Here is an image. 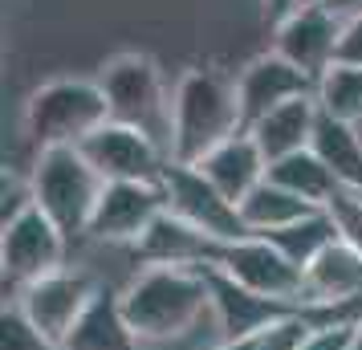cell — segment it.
Segmentation results:
<instances>
[{
    "label": "cell",
    "instance_id": "cell-11",
    "mask_svg": "<svg viewBox=\"0 0 362 350\" xmlns=\"http://www.w3.org/2000/svg\"><path fill=\"white\" fill-rule=\"evenodd\" d=\"M167 212L163 184H106L98 208L86 224V240L134 249L139 236Z\"/></svg>",
    "mask_w": 362,
    "mask_h": 350
},
{
    "label": "cell",
    "instance_id": "cell-15",
    "mask_svg": "<svg viewBox=\"0 0 362 350\" xmlns=\"http://www.w3.org/2000/svg\"><path fill=\"white\" fill-rule=\"evenodd\" d=\"M208 293H212V317H216V326H220V334H224V342L257 338L273 322H281L285 314H293L289 305L252 293V289H245L240 281H232L228 273H220V269H208Z\"/></svg>",
    "mask_w": 362,
    "mask_h": 350
},
{
    "label": "cell",
    "instance_id": "cell-8",
    "mask_svg": "<svg viewBox=\"0 0 362 350\" xmlns=\"http://www.w3.org/2000/svg\"><path fill=\"white\" fill-rule=\"evenodd\" d=\"M212 269L228 273L232 281H240L245 289L261 293V298L281 301V305H289V310H301V298H305V269L293 265L269 236H245V240L220 245Z\"/></svg>",
    "mask_w": 362,
    "mask_h": 350
},
{
    "label": "cell",
    "instance_id": "cell-19",
    "mask_svg": "<svg viewBox=\"0 0 362 350\" xmlns=\"http://www.w3.org/2000/svg\"><path fill=\"white\" fill-rule=\"evenodd\" d=\"M310 151L334 171L338 187L362 192V134L354 122H338L317 110V127H313Z\"/></svg>",
    "mask_w": 362,
    "mask_h": 350
},
{
    "label": "cell",
    "instance_id": "cell-17",
    "mask_svg": "<svg viewBox=\"0 0 362 350\" xmlns=\"http://www.w3.org/2000/svg\"><path fill=\"white\" fill-rule=\"evenodd\" d=\"M313 127H317V102L293 98V102H285V106H277V110H269L261 122H252L248 134L257 139L264 159L277 163V159H289L297 151H310Z\"/></svg>",
    "mask_w": 362,
    "mask_h": 350
},
{
    "label": "cell",
    "instance_id": "cell-21",
    "mask_svg": "<svg viewBox=\"0 0 362 350\" xmlns=\"http://www.w3.org/2000/svg\"><path fill=\"white\" fill-rule=\"evenodd\" d=\"M269 180L281 184L285 192H293L297 200L313 204V208H326L329 196L338 192V180H334V171H329L313 151H297L289 159H277V163H269Z\"/></svg>",
    "mask_w": 362,
    "mask_h": 350
},
{
    "label": "cell",
    "instance_id": "cell-28",
    "mask_svg": "<svg viewBox=\"0 0 362 350\" xmlns=\"http://www.w3.org/2000/svg\"><path fill=\"white\" fill-rule=\"evenodd\" d=\"M301 4H305V0H261V13L273 21V25H281L285 17H293Z\"/></svg>",
    "mask_w": 362,
    "mask_h": 350
},
{
    "label": "cell",
    "instance_id": "cell-7",
    "mask_svg": "<svg viewBox=\"0 0 362 350\" xmlns=\"http://www.w3.org/2000/svg\"><path fill=\"white\" fill-rule=\"evenodd\" d=\"M159 184H163V196H167V212H175L180 220H187V224H192L196 233H204L208 240L232 245V240L252 236L245 228L240 204H232L196 163H175V159H171Z\"/></svg>",
    "mask_w": 362,
    "mask_h": 350
},
{
    "label": "cell",
    "instance_id": "cell-5",
    "mask_svg": "<svg viewBox=\"0 0 362 350\" xmlns=\"http://www.w3.org/2000/svg\"><path fill=\"white\" fill-rule=\"evenodd\" d=\"M98 86L110 106V122H127L147 131L171 155V94L159 66L143 53H118L98 74Z\"/></svg>",
    "mask_w": 362,
    "mask_h": 350
},
{
    "label": "cell",
    "instance_id": "cell-29",
    "mask_svg": "<svg viewBox=\"0 0 362 350\" xmlns=\"http://www.w3.org/2000/svg\"><path fill=\"white\" fill-rule=\"evenodd\" d=\"M329 8H338L342 17H350V13H362V0H329Z\"/></svg>",
    "mask_w": 362,
    "mask_h": 350
},
{
    "label": "cell",
    "instance_id": "cell-16",
    "mask_svg": "<svg viewBox=\"0 0 362 350\" xmlns=\"http://www.w3.org/2000/svg\"><path fill=\"white\" fill-rule=\"evenodd\" d=\"M196 167L228 196L232 204H240L248 192H252L257 184H264V175H269V159L261 155L257 139H252L248 131L224 139V143L208 151Z\"/></svg>",
    "mask_w": 362,
    "mask_h": 350
},
{
    "label": "cell",
    "instance_id": "cell-23",
    "mask_svg": "<svg viewBox=\"0 0 362 350\" xmlns=\"http://www.w3.org/2000/svg\"><path fill=\"white\" fill-rule=\"evenodd\" d=\"M269 240H273V245H277V249L293 261V265L305 269L317 252L329 249V245L338 240V233H334V224H329L326 208H317V212H310V216H301L297 224H289V228L273 233Z\"/></svg>",
    "mask_w": 362,
    "mask_h": 350
},
{
    "label": "cell",
    "instance_id": "cell-1",
    "mask_svg": "<svg viewBox=\"0 0 362 350\" xmlns=\"http://www.w3.org/2000/svg\"><path fill=\"white\" fill-rule=\"evenodd\" d=\"M118 301L143 346L180 342L212 314L208 269H134Z\"/></svg>",
    "mask_w": 362,
    "mask_h": 350
},
{
    "label": "cell",
    "instance_id": "cell-4",
    "mask_svg": "<svg viewBox=\"0 0 362 350\" xmlns=\"http://www.w3.org/2000/svg\"><path fill=\"white\" fill-rule=\"evenodd\" d=\"M29 184H33V204L74 240V236H86V224L98 208L106 180L90 167L82 147H49L37 151Z\"/></svg>",
    "mask_w": 362,
    "mask_h": 350
},
{
    "label": "cell",
    "instance_id": "cell-9",
    "mask_svg": "<svg viewBox=\"0 0 362 350\" xmlns=\"http://www.w3.org/2000/svg\"><path fill=\"white\" fill-rule=\"evenodd\" d=\"M66 257H69V236L37 204L29 212H21L17 220L0 224V269L13 281V289L66 269Z\"/></svg>",
    "mask_w": 362,
    "mask_h": 350
},
{
    "label": "cell",
    "instance_id": "cell-18",
    "mask_svg": "<svg viewBox=\"0 0 362 350\" xmlns=\"http://www.w3.org/2000/svg\"><path fill=\"white\" fill-rule=\"evenodd\" d=\"M62 350H147V346L134 338L131 322L122 314L118 289L102 285L98 298L90 301V310H86L82 322L74 326V334L66 338Z\"/></svg>",
    "mask_w": 362,
    "mask_h": 350
},
{
    "label": "cell",
    "instance_id": "cell-10",
    "mask_svg": "<svg viewBox=\"0 0 362 350\" xmlns=\"http://www.w3.org/2000/svg\"><path fill=\"white\" fill-rule=\"evenodd\" d=\"M82 155L106 184H159L171 163V155L147 131L127 127V122L98 127L82 143Z\"/></svg>",
    "mask_w": 362,
    "mask_h": 350
},
{
    "label": "cell",
    "instance_id": "cell-20",
    "mask_svg": "<svg viewBox=\"0 0 362 350\" xmlns=\"http://www.w3.org/2000/svg\"><path fill=\"white\" fill-rule=\"evenodd\" d=\"M310 212H317V208L305 200H297L293 192H285L281 184H273L269 175H264V184H257L240 200V216H245V228L252 236H273L281 228L297 224L301 216H310Z\"/></svg>",
    "mask_w": 362,
    "mask_h": 350
},
{
    "label": "cell",
    "instance_id": "cell-30",
    "mask_svg": "<svg viewBox=\"0 0 362 350\" xmlns=\"http://www.w3.org/2000/svg\"><path fill=\"white\" fill-rule=\"evenodd\" d=\"M354 350H362V322H358V342H354Z\"/></svg>",
    "mask_w": 362,
    "mask_h": 350
},
{
    "label": "cell",
    "instance_id": "cell-26",
    "mask_svg": "<svg viewBox=\"0 0 362 350\" xmlns=\"http://www.w3.org/2000/svg\"><path fill=\"white\" fill-rule=\"evenodd\" d=\"M4 350H57V346H49V342L8 305V310H4Z\"/></svg>",
    "mask_w": 362,
    "mask_h": 350
},
{
    "label": "cell",
    "instance_id": "cell-13",
    "mask_svg": "<svg viewBox=\"0 0 362 350\" xmlns=\"http://www.w3.org/2000/svg\"><path fill=\"white\" fill-rule=\"evenodd\" d=\"M293 98H313V78L301 74L293 62H285L277 49L252 57L236 74V102H240V122L245 131L252 122H261L269 110H277Z\"/></svg>",
    "mask_w": 362,
    "mask_h": 350
},
{
    "label": "cell",
    "instance_id": "cell-14",
    "mask_svg": "<svg viewBox=\"0 0 362 350\" xmlns=\"http://www.w3.org/2000/svg\"><path fill=\"white\" fill-rule=\"evenodd\" d=\"M216 252H220L216 240L196 233L175 212H163L147 233L139 236L131 257L139 261V269H212Z\"/></svg>",
    "mask_w": 362,
    "mask_h": 350
},
{
    "label": "cell",
    "instance_id": "cell-27",
    "mask_svg": "<svg viewBox=\"0 0 362 350\" xmlns=\"http://www.w3.org/2000/svg\"><path fill=\"white\" fill-rule=\"evenodd\" d=\"M338 66L362 69V13L342 17V37H338Z\"/></svg>",
    "mask_w": 362,
    "mask_h": 350
},
{
    "label": "cell",
    "instance_id": "cell-6",
    "mask_svg": "<svg viewBox=\"0 0 362 350\" xmlns=\"http://www.w3.org/2000/svg\"><path fill=\"white\" fill-rule=\"evenodd\" d=\"M102 281L90 269H57L41 281H29L17 289L13 310H17L29 326H33L49 346H66V338L74 334V326L82 322V314L90 310V301L98 298Z\"/></svg>",
    "mask_w": 362,
    "mask_h": 350
},
{
    "label": "cell",
    "instance_id": "cell-3",
    "mask_svg": "<svg viewBox=\"0 0 362 350\" xmlns=\"http://www.w3.org/2000/svg\"><path fill=\"white\" fill-rule=\"evenodd\" d=\"M106 122H110L106 94L98 82H86V78H53L37 86L25 102V134L41 151L82 147Z\"/></svg>",
    "mask_w": 362,
    "mask_h": 350
},
{
    "label": "cell",
    "instance_id": "cell-25",
    "mask_svg": "<svg viewBox=\"0 0 362 350\" xmlns=\"http://www.w3.org/2000/svg\"><path fill=\"white\" fill-rule=\"evenodd\" d=\"M358 342V322H329V326H313L301 350H354Z\"/></svg>",
    "mask_w": 362,
    "mask_h": 350
},
{
    "label": "cell",
    "instance_id": "cell-31",
    "mask_svg": "<svg viewBox=\"0 0 362 350\" xmlns=\"http://www.w3.org/2000/svg\"><path fill=\"white\" fill-rule=\"evenodd\" d=\"M305 4H313V0H305Z\"/></svg>",
    "mask_w": 362,
    "mask_h": 350
},
{
    "label": "cell",
    "instance_id": "cell-24",
    "mask_svg": "<svg viewBox=\"0 0 362 350\" xmlns=\"http://www.w3.org/2000/svg\"><path fill=\"white\" fill-rule=\"evenodd\" d=\"M326 216H329V224H334L338 240H346L350 249L362 252V192L338 187L326 204Z\"/></svg>",
    "mask_w": 362,
    "mask_h": 350
},
{
    "label": "cell",
    "instance_id": "cell-22",
    "mask_svg": "<svg viewBox=\"0 0 362 350\" xmlns=\"http://www.w3.org/2000/svg\"><path fill=\"white\" fill-rule=\"evenodd\" d=\"M313 102L317 110L338 122H362V69L354 66H329L317 86H313Z\"/></svg>",
    "mask_w": 362,
    "mask_h": 350
},
{
    "label": "cell",
    "instance_id": "cell-2",
    "mask_svg": "<svg viewBox=\"0 0 362 350\" xmlns=\"http://www.w3.org/2000/svg\"><path fill=\"white\" fill-rule=\"evenodd\" d=\"M245 131L236 78L220 69H187L171 90V159L199 163L212 147Z\"/></svg>",
    "mask_w": 362,
    "mask_h": 350
},
{
    "label": "cell",
    "instance_id": "cell-12",
    "mask_svg": "<svg viewBox=\"0 0 362 350\" xmlns=\"http://www.w3.org/2000/svg\"><path fill=\"white\" fill-rule=\"evenodd\" d=\"M338 37H342V13L329 8V0H313L277 25L273 49L285 62H293L301 74H310L317 86L329 66H338Z\"/></svg>",
    "mask_w": 362,
    "mask_h": 350
}]
</instances>
